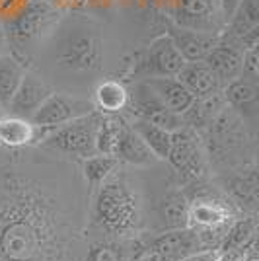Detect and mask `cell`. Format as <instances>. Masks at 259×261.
<instances>
[{"instance_id":"27","label":"cell","mask_w":259,"mask_h":261,"mask_svg":"<svg viewBox=\"0 0 259 261\" xmlns=\"http://www.w3.org/2000/svg\"><path fill=\"white\" fill-rule=\"evenodd\" d=\"M232 191L234 195L248 203V205H255L257 201V177H255V170H251L248 175H242L238 177L236 181L232 184Z\"/></svg>"},{"instance_id":"24","label":"cell","mask_w":259,"mask_h":261,"mask_svg":"<svg viewBox=\"0 0 259 261\" xmlns=\"http://www.w3.org/2000/svg\"><path fill=\"white\" fill-rule=\"evenodd\" d=\"M189 215V197L185 193H172L160 205V218L166 230L187 228Z\"/></svg>"},{"instance_id":"8","label":"cell","mask_w":259,"mask_h":261,"mask_svg":"<svg viewBox=\"0 0 259 261\" xmlns=\"http://www.w3.org/2000/svg\"><path fill=\"white\" fill-rule=\"evenodd\" d=\"M173 25L205 33H222V12L218 0H173Z\"/></svg>"},{"instance_id":"18","label":"cell","mask_w":259,"mask_h":261,"mask_svg":"<svg viewBox=\"0 0 259 261\" xmlns=\"http://www.w3.org/2000/svg\"><path fill=\"white\" fill-rule=\"evenodd\" d=\"M259 28V0H240L236 10L232 12L226 22V30H222L220 37L238 43L244 35Z\"/></svg>"},{"instance_id":"25","label":"cell","mask_w":259,"mask_h":261,"mask_svg":"<svg viewBox=\"0 0 259 261\" xmlns=\"http://www.w3.org/2000/svg\"><path fill=\"white\" fill-rule=\"evenodd\" d=\"M119 160L115 156H106V154H94L90 158H84L82 162V172L86 177L88 185L92 189H97L99 185L108 179L109 175L117 170Z\"/></svg>"},{"instance_id":"4","label":"cell","mask_w":259,"mask_h":261,"mask_svg":"<svg viewBox=\"0 0 259 261\" xmlns=\"http://www.w3.org/2000/svg\"><path fill=\"white\" fill-rule=\"evenodd\" d=\"M57 61L65 68L80 70V72L101 68L103 43H101L99 33L86 23H78L74 28H70L61 37Z\"/></svg>"},{"instance_id":"28","label":"cell","mask_w":259,"mask_h":261,"mask_svg":"<svg viewBox=\"0 0 259 261\" xmlns=\"http://www.w3.org/2000/svg\"><path fill=\"white\" fill-rule=\"evenodd\" d=\"M86 261H125V251L115 244H101L92 248Z\"/></svg>"},{"instance_id":"13","label":"cell","mask_w":259,"mask_h":261,"mask_svg":"<svg viewBox=\"0 0 259 261\" xmlns=\"http://www.w3.org/2000/svg\"><path fill=\"white\" fill-rule=\"evenodd\" d=\"M206 66L216 74L220 80V84L224 86L230 80L242 74V61H244V51L238 43L226 41V39H218V43L209 51L205 59Z\"/></svg>"},{"instance_id":"1","label":"cell","mask_w":259,"mask_h":261,"mask_svg":"<svg viewBox=\"0 0 259 261\" xmlns=\"http://www.w3.org/2000/svg\"><path fill=\"white\" fill-rule=\"evenodd\" d=\"M141 217L139 197L133 191L125 175H109L103 184L97 187L94 218L103 230L111 234H125L137 228Z\"/></svg>"},{"instance_id":"20","label":"cell","mask_w":259,"mask_h":261,"mask_svg":"<svg viewBox=\"0 0 259 261\" xmlns=\"http://www.w3.org/2000/svg\"><path fill=\"white\" fill-rule=\"evenodd\" d=\"M39 141V129L32 125V121L2 115L0 117V144L6 148H22L28 144Z\"/></svg>"},{"instance_id":"33","label":"cell","mask_w":259,"mask_h":261,"mask_svg":"<svg viewBox=\"0 0 259 261\" xmlns=\"http://www.w3.org/2000/svg\"><path fill=\"white\" fill-rule=\"evenodd\" d=\"M0 261H6V257H4V255H2V251H0Z\"/></svg>"},{"instance_id":"23","label":"cell","mask_w":259,"mask_h":261,"mask_svg":"<svg viewBox=\"0 0 259 261\" xmlns=\"http://www.w3.org/2000/svg\"><path fill=\"white\" fill-rule=\"evenodd\" d=\"M129 103V90L117 80H106L96 88V106L99 113H121Z\"/></svg>"},{"instance_id":"19","label":"cell","mask_w":259,"mask_h":261,"mask_svg":"<svg viewBox=\"0 0 259 261\" xmlns=\"http://www.w3.org/2000/svg\"><path fill=\"white\" fill-rule=\"evenodd\" d=\"M115 158L119 162H127L133 166H150L156 162V156L144 144L139 133L131 127L129 121L125 123V127L121 130L117 148H115Z\"/></svg>"},{"instance_id":"14","label":"cell","mask_w":259,"mask_h":261,"mask_svg":"<svg viewBox=\"0 0 259 261\" xmlns=\"http://www.w3.org/2000/svg\"><path fill=\"white\" fill-rule=\"evenodd\" d=\"M168 35L173 39V43L185 59V63L203 61L220 39V33L195 32V30H185L179 25H172Z\"/></svg>"},{"instance_id":"22","label":"cell","mask_w":259,"mask_h":261,"mask_svg":"<svg viewBox=\"0 0 259 261\" xmlns=\"http://www.w3.org/2000/svg\"><path fill=\"white\" fill-rule=\"evenodd\" d=\"M129 125L139 133V137L150 148V152L156 156V160H166L168 158L170 142H172V133L170 130L162 129V127L144 119H133Z\"/></svg>"},{"instance_id":"32","label":"cell","mask_w":259,"mask_h":261,"mask_svg":"<svg viewBox=\"0 0 259 261\" xmlns=\"http://www.w3.org/2000/svg\"><path fill=\"white\" fill-rule=\"evenodd\" d=\"M2 115H6V111H4V109L0 108V117H2Z\"/></svg>"},{"instance_id":"26","label":"cell","mask_w":259,"mask_h":261,"mask_svg":"<svg viewBox=\"0 0 259 261\" xmlns=\"http://www.w3.org/2000/svg\"><path fill=\"white\" fill-rule=\"evenodd\" d=\"M251 240H255V220L253 218H242L230 224L228 232L220 242L218 250H244Z\"/></svg>"},{"instance_id":"29","label":"cell","mask_w":259,"mask_h":261,"mask_svg":"<svg viewBox=\"0 0 259 261\" xmlns=\"http://www.w3.org/2000/svg\"><path fill=\"white\" fill-rule=\"evenodd\" d=\"M218 4H220V12H222V20L226 23L232 16V12L236 10V6L240 4V0H218Z\"/></svg>"},{"instance_id":"16","label":"cell","mask_w":259,"mask_h":261,"mask_svg":"<svg viewBox=\"0 0 259 261\" xmlns=\"http://www.w3.org/2000/svg\"><path fill=\"white\" fill-rule=\"evenodd\" d=\"M175 78L193 94L195 98H203V96H209V94H215L222 88L220 80L206 66L205 61L185 63L184 68L175 74Z\"/></svg>"},{"instance_id":"31","label":"cell","mask_w":259,"mask_h":261,"mask_svg":"<svg viewBox=\"0 0 259 261\" xmlns=\"http://www.w3.org/2000/svg\"><path fill=\"white\" fill-rule=\"evenodd\" d=\"M216 253L213 250H201V251H195L191 255L184 257L182 261H215Z\"/></svg>"},{"instance_id":"2","label":"cell","mask_w":259,"mask_h":261,"mask_svg":"<svg viewBox=\"0 0 259 261\" xmlns=\"http://www.w3.org/2000/svg\"><path fill=\"white\" fill-rule=\"evenodd\" d=\"M232 207L224 199L213 193H201L189 199V215H187V228L197 232L203 250L215 251L234 222Z\"/></svg>"},{"instance_id":"15","label":"cell","mask_w":259,"mask_h":261,"mask_svg":"<svg viewBox=\"0 0 259 261\" xmlns=\"http://www.w3.org/2000/svg\"><path fill=\"white\" fill-rule=\"evenodd\" d=\"M146 86L154 92V96L162 101L166 108L182 115L193 106L195 96L175 76H162V78H144L142 80Z\"/></svg>"},{"instance_id":"12","label":"cell","mask_w":259,"mask_h":261,"mask_svg":"<svg viewBox=\"0 0 259 261\" xmlns=\"http://www.w3.org/2000/svg\"><path fill=\"white\" fill-rule=\"evenodd\" d=\"M51 16H53V8L47 2L32 0L14 20H10L8 35L18 43H25L43 30L45 23L51 20Z\"/></svg>"},{"instance_id":"5","label":"cell","mask_w":259,"mask_h":261,"mask_svg":"<svg viewBox=\"0 0 259 261\" xmlns=\"http://www.w3.org/2000/svg\"><path fill=\"white\" fill-rule=\"evenodd\" d=\"M185 65V59L177 51L173 39L166 33L152 41L139 57L133 74L137 78H162L175 76Z\"/></svg>"},{"instance_id":"11","label":"cell","mask_w":259,"mask_h":261,"mask_svg":"<svg viewBox=\"0 0 259 261\" xmlns=\"http://www.w3.org/2000/svg\"><path fill=\"white\" fill-rule=\"evenodd\" d=\"M146 248L162 261H182L195 251L203 250L197 232L191 228L166 230L164 234L152 238Z\"/></svg>"},{"instance_id":"21","label":"cell","mask_w":259,"mask_h":261,"mask_svg":"<svg viewBox=\"0 0 259 261\" xmlns=\"http://www.w3.org/2000/svg\"><path fill=\"white\" fill-rule=\"evenodd\" d=\"M25 68L14 55H0V108L6 111L14 92L22 82Z\"/></svg>"},{"instance_id":"3","label":"cell","mask_w":259,"mask_h":261,"mask_svg":"<svg viewBox=\"0 0 259 261\" xmlns=\"http://www.w3.org/2000/svg\"><path fill=\"white\" fill-rule=\"evenodd\" d=\"M99 123V111L68 121L53 129H39V141L47 148H53L76 158H90L96 152V130Z\"/></svg>"},{"instance_id":"30","label":"cell","mask_w":259,"mask_h":261,"mask_svg":"<svg viewBox=\"0 0 259 261\" xmlns=\"http://www.w3.org/2000/svg\"><path fill=\"white\" fill-rule=\"evenodd\" d=\"M215 261H246L244 253L240 250H220V255H216Z\"/></svg>"},{"instance_id":"9","label":"cell","mask_w":259,"mask_h":261,"mask_svg":"<svg viewBox=\"0 0 259 261\" xmlns=\"http://www.w3.org/2000/svg\"><path fill=\"white\" fill-rule=\"evenodd\" d=\"M127 108L135 115V119L150 121V123H154V125H158V127H162L166 130H170V133L185 127L184 117L166 108L142 80L137 82V86L133 88V94H129Z\"/></svg>"},{"instance_id":"17","label":"cell","mask_w":259,"mask_h":261,"mask_svg":"<svg viewBox=\"0 0 259 261\" xmlns=\"http://www.w3.org/2000/svg\"><path fill=\"white\" fill-rule=\"evenodd\" d=\"M222 96L226 106L238 111V113H251L257 108V99H259V84L257 78H249L240 74L234 80H230L224 90H222Z\"/></svg>"},{"instance_id":"6","label":"cell","mask_w":259,"mask_h":261,"mask_svg":"<svg viewBox=\"0 0 259 261\" xmlns=\"http://www.w3.org/2000/svg\"><path fill=\"white\" fill-rule=\"evenodd\" d=\"M92 111H96L94 101L74 98L61 92H51V96L39 106L30 121L37 129H53L59 125H65L68 121L90 115Z\"/></svg>"},{"instance_id":"7","label":"cell","mask_w":259,"mask_h":261,"mask_svg":"<svg viewBox=\"0 0 259 261\" xmlns=\"http://www.w3.org/2000/svg\"><path fill=\"white\" fill-rule=\"evenodd\" d=\"M168 162L173 166L177 174L195 181L205 172V154L203 146L199 142V137L195 135L193 129H182L172 133V142H170V152H168Z\"/></svg>"},{"instance_id":"10","label":"cell","mask_w":259,"mask_h":261,"mask_svg":"<svg viewBox=\"0 0 259 261\" xmlns=\"http://www.w3.org/2000/svg\"><path fill=\"white\" fill-rule=\"evenodd\" d=\"M51 92L53 90L49 88V84L43 78H39L33 72H25L18 90L12 96L8 108H6V113L30 121L33 113L39 109V106L51 96Z\"/></svg>"}]
</instances>
